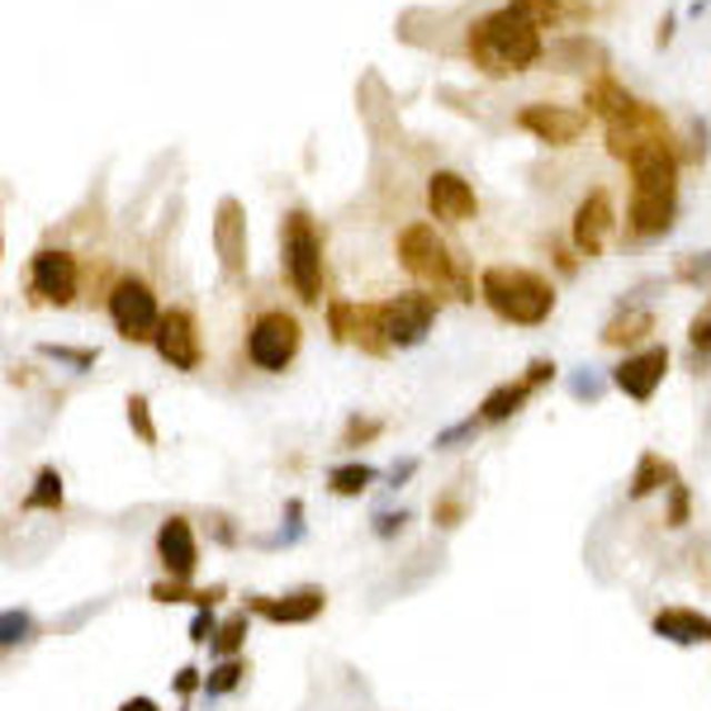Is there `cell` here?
I'll list each match as a JSON object with an SVG mask.
<instances>
[{
    "mask_svg": "<svg viewBox=\"0 0 711 711\" xmlns=\"http://www.w3.org/2000/svg\"><path fill=\"white\" fill-rule=\"evenodd\" d=\"M631 167V238H660L673 228L679 213V157L669 142H645L627 157Z\"/></svg>",
    "mask_w": 711,
    "mask_h": 711,
    "instance_id": "6da1fadb",
    "label": "cell"
},
{
    "mask_svg": "<svg viewBox=\"0 0 711 711\" xmlns=\"http://www.w3.org/2000/svg\"><path fill=\"white\" fill-rule=\"evenodd\" d=\"M394 247H399V266L422 284V290H432L437 299L451 294V299H460V304H470L474 299V280L465 271V261L455 257V247L441 238L427 219L408 223Z\"/></svg>",
    "mask_w": 711,
    "mask_h": 711,
    "instance_id": "7a4b0ae2",
    "label": "cell"
},
{
    "mask_svg": "<svg viewBox=\"0 0 711 711\" xmlns=\"http://www.w3.org/2000/svg\"><path fill=\"white\" fill-rule=\"evenodd\" d=\"M470 62L479 71H489V77H518V71L537 67L541 62V29L527 24L522 14H512L508 6L484 14V20L470 24Z\"/></svg>",
    "mask_w": 711,
    "mask_h": 711,
    "instance_id": "3957f363",
    "label": "cell"
},
{
    "mask_svg": "<svg viewBox=\"0 0 711 711\" xmlns=\"http://www.w3.org/2000/svg\"><path fill=\"white\" fill-rule=\"evenodd\" d=\"M479 299L512 328H541L555 313V284L531 266H484Z\"/></svg>",
    "mask_w": 711,
    "mask_h": 711,
    "instance_id": "277c9868",
    "label": "cell"
},
{
    "mask_svg": "<svg viewBox=\"0 0 711 711\" xmlns=\"http://www.w3.org/2000/svg\"><path fill=\"white\" fill-rule=\"evenodd\" d=\"M280 271L299 304L323 299V233H318V219L304 204H294L280 219Z\"/></svg>",
    "mask_w": 711,
    "mask_h": 711,
    "instance_id": "5b68a950",
    "label": "cell"
},
{
    "mask_svg": "<svg viewBox=\"0 0 711 711\" xmlns=\"http://www.w3.org/2000/svg\"><path fill=\"white\" fill-rule=\"evenodd\" d=\"M299 347H304V323H299L294 309L284 304H266L252 313V323L242 332V356L247 365L261 370V375H284L299 361Z\"/></svg>",
    "mask_w": 711,
    "mask_h": 711,
    "instance_id": "8992f818",
    "label": "cell"
},
{
    "mask_svg": "<svg viewBox=\"0 0 711 711\" xmlns=\"http://www.w3.org/2000/svg\"><path fill=\"white\" fill-rule=\"evenodd\" d=\"M104 313H110L114 332L123 342H152L157 328H162V304H157V290L142 276H119L110 284V294H104Z\"/></svg>",
    "mask_w": 711,
    "mask_h": 711,
    "instance_id": "52a82bcc",
    "label": "cell"
},
{
    "mask_svg": "<svg viewBox=\"0 0 711 711\" xmlns=\"http://www.w3.org/2000/svg\"><path fill=\"white\" fill-rule=\"evenodd\" d=\"M380 313V332H384V342L389 351H408V347H422L427 342V332H432L437 323V313H441V299L432 290H403V294H389L375 304Z\"/></svg>",
    "mask_w": 711,
    "mask_h": 711,
    "instance_id": "ba28073f",
    "label": "cell"
},
{
    "mask_svg": "<svg viewBox=\"0 0 711 711\" xmlns=\"http://www.w3.org/2000/svg\"><path fill=\"white\" fill-rule=\"evenodd\" d=\"M29 304H48V309H67L81 294V261L62 252V247H39L29 257V280H24Z\"/></svg>",
    "mask_w": 711,
    "mask_h": 711,
    "instance_id": "9c48e42d",
    "label": "cell"
},
{
    "mask_svg": "<svg viewBox=\"0 0 711 711\" xmlns=\"http://www.w3.org/2000/svg\"><path fill=\"white\" fill-rule=\"evenodd\" d=\"M664 375H669V347L650 342V347H640V351H627L612 365V389H617V394H627L631 403H650L654 394H660Z\"/></svg>",
    "mask_w": 711,
    "mask_h": 711,
    "instance_id": "30bf717a",
    "label": "cell"
},
{
    "mask_svg": "<svg viewBox=\"0 0 711 711\" xmlns=\"http://www.w3.org/2000/svg\"><path fill=\"white\" fill-rule=\"evenodd\" d=\"M152 347H157V356H162L171 370H181V375L200 370L204 365L200 318H194L190 309H167L162 313V328H157V337H152Z\"/></svg>",
    "mask_w": 711,
    "mask_h": 711,
    "instance_id": "8fae6325",
    "label": "cell"
},
{
    "mask_svg": "<svg viewBox=\"0 0 711 711\" xmlns=\"http://www.w3.org/2000/svg\"><path fill=\"white\" fill-rule=\"evenodd\" d=\"M612 233H617V204H612V190H608V186H598V190H589V194L579 200L574 223H569V238H574L579 257H589V261H593V257L608 252Z\"/></svg>",
    "mask_w": 711,
    "mask_h": 711,
    "instance_id": "7c38bea8",
    "label": "cell"
},
{
    "mask_svg": "<svg viewBox=\"0 0 711 711\" xmlns=\"http://www.w3.org/2000/svg\"><path fill=\"white\" fill-rule=\"evenodd\" d=\"M152 550H157V560H162L167 579H176V583H190L194 569H200V537H194L186 512H167L157 537H152Z\"/></svg>",
    "mask_w": 711,
    "mask_h": 711,
    "instance_id": "4fadbf2b",
    "label": "cell"
},
{
    "mask_svg": "<svg viewBox=\"0 0 711 711\" xmlns=\"http://www.w3.org/2000/svg\"><path fill=\"white\" fill-rule=\"evenodd\" d=\"M518 129H527L531 138L550 142V148H574V142L589 133V114L583 110H569V104H527V110L518 114Z\"/></svg>",
    "mask_w": 711,
    "mask_h": 711,
    "instance_id": "5bb4252c",
    "label": "cell"
},
{
    "mask_svg": "<svg viewBox=\"0 0 711 711\" xmlns=\"http://www.w3.org/2000/svg\"><path fill=\"white\" fill-rule=\"evenodd\" d=\"M213 252H219L228 280H247V213L233 194H223L219 213H213Z\"/></svg>",
    "mask_w": 711,
    "mask_h": 711,
    "instance_id": "9a60e30c",
    "label": "cell"
},
{
    "mask_svg": "<svg viewBox=\"0 0 711 711\" xmlns=\"http://www.w3.org/2000/svg\"><path fill=\"white\" fill-rule=\"evenodd\" d=\"M328 328L337 342H356L361 351L370 356H384L389 342H384V332H380V313L375 304H351V299H332L328 304Z\"/></svg>",
    "mask_w": 711,
    "mask_h": 711,
    "instance_id": "2e32d148",
    "label": "cell"
},
{
    "mask_svg": "<svg viewBox=\"0 0 711 711\" xmlns=\"http://www.w3.org/2000/svg\"><path fill=\"white\" fill-rule=\"evenodd\" d=\"M427 209L441 223H470L479 213V194L460 171H432L427 176Z\"/></svg>",
    "mask_w": 711,
    "mask_h": 711,
    "instance_id": "e0dca14e",
    "label": "cell"
},
{
    "mask_svg": "<svg viewBox=\"0 0 711 711\" xmlns=\"http://www.w3.org/2000/svg\"><path fill=\"white\" fill-rule=\"evenodd\" d=\"M328 608V593L323 589H294V593H280V598H252L247 602V612L261 617V621H271V627H304V621L313 617H323Z\"/></svg>",
    "mask_w": 711,
    "mask_h": 711,
    "instance_id": "ac0fdd59",
    "label": "cell"
},
{
    "mask_svg": "<svg viewBox=\"0 0 711 711\" xmlns=\"http://www.w3.org/2000/svg\"><path fill=\"white\" fill-rule=\"evenodd\" d=\"M650 631L669 645H711V617L692 608H660L650 617Z\"/></svg>",
    "mask_w": 711,
    "mask_h": 711,
    "instance_id": "d6986e66",
    "label": "cell"
},
{
    "mask_svg": "<svg viewBox=\"0 0 711 711\" xmlns=\"http://www.w3.org/2000/svg\"><path fill=\"white\" fill-rule=\"evenodd\" d=\"M537 394L527 380H508V384H493L489 394H484V403H479V422L484 427H498V422H508V418H518L522 408H527V399Z\"/></svg>",
    "mask_w": 711,
    "mask_h": 711,
    "instance_id": "ffe728a7",
    "label": "cell"
},
{
    "mask_svg": "<svg viewBox=\"0 0 711 711\" xmlns=\"http://www.w3.org/2000/svg\"><path fill=\"white\" fill-rule=\"evenodd\" d=\"M673 479H679V470H673L660 451H645V455L635 460V474H631V489H627V498H631V503H640V498H650V493L669 489Z\"/></svg>",
    "mask_w": 711,
    "mask_h": 711,
    "instance_id": "44dd1931",
    "label": "cell"
},
{
    "mask_svg": "<svg viewBox=\"0 0 711 711\" xmlns=\"http://www.w3.org/2000/svg\"><path fill=\"white\" fill-rule=\"evenodd\" d=\"M583 104H589V114H598L602 123H612V119H621L635 104V96L621 86L617 77H598L593 86H589V96H583Z\"/></svg>",
    "mask_w": 711,
    "mask_h": 711,
    "instance_id": "7402d4cb",
    "label": "cell"
},
{
    "mask_svg": "<svg viewBox=\"0 0 711 711\" xmlns=\"http://www.w3.org/2000/svg\"><path fill=\"white\" fill-rule=\"evenodd\" d=\"M654 332V313L645 309H627V313H617L608 328H602V347H635V342H645V337Z\"/></svg>",
    "mask_w": 711,
    "mask_h": 711,
    "instance_id": "603a6c76",
    "label": "cell"
},
{
    "mask_svg": "<svg viewBox=\"0 0 711 711\" xmlns=\"http://www.w3.org/2000/svg\"><path fill=\"white\" fill-rule=\"evenodd\" d=\"M24 512H62V470L58 465H43L33 474V489L24 493Z\"/></svg>",
    "mask_w": 711,
    "mask_h": 711,
    "instance_id": "cb8c5ba5",
    "label": "cell"
},
{
    "mask_svg": "<svg viewBox=\"0 0 711 711\" xmlns=\"http://www.w3.org/2000/svg\"><path fill=\"white\" fill-rule=\"evenodd\" d=\"M375 465H361V460H351V465H337V470H328V489L337 493V498H361L370 484H375Z\"/></svg>",
    "mask_w": 711,
    "mask_h": 711,
    "instance_id": "d4e9b609",
    "label": "cell"
},
{
    "mask_svg": "<svg viewBox=\"0 0 711 711\" xmlns=\"http://www.w3.org/2000/svg\"><path fill=\"white\" fill-rule=\"evenodd\" d=\"M252 612H233L219 627V635H213V645H209V654H213V664L219 660H238L242 654V645H247V627H252V621H247Z\"/></svg>",
    "mask_w": 711,
    "mask_h": 711,
    "instance_id": "484cf974",
    "label": "cell"
},
{
    "mask_svg": "<svg viewBox=\"0 0 711 711\" xmlns=\"http://www.w3.org/2000/svg\"><path fill=\"white\" fill-rule=\"evenodd\" d=\"M247 673H252V669H247L242 654H238V660H219V664L204 673V688H200V692H204V698H228V692L242 688Z\"/></svg>",
    "mask_w": 711,
    "mask_h": 711,
    "instance_id": "4316f807",
    "label": "cell"
},
{
    "mask_svg": "<svg viewBox=\"0 0 711 711\" xmlns=\"http://www.w3.org/2000/svg\"><path fill=\"white\" fill-rule=\"evenodd\" d=\"M152 602H194V608H213L223 598V589H190V583H176V579H157L152 583Z\"/></svg>",
    "mask_w": 711,
    "mask_h": 711,
    "instance_id": "83f0119b",
    "label": "cell"
},
{
    "mask_svg": "<svg viewBox=\"0 0 711 711\" xmlns=\"http://www.w3.org/2000/svg\"><path fill=\"white\" fill-rule=\"evenodd\" d=\"M508 10L512 14H522L527 24H537V29H555L564 14H569V6L564 0H508Z\"/></svg>",
    "mask_w": 711,
    "mask_h": 711,
    "instance_id": "f1b7e54d",
    "label": "cell"
},
{
    "mask_svg": "<svg viewBox=\"0 0 711 711\" xmlns=\"http://www.w3.org/2000/svg\"><path fill=\"white\" fill-rule=\"evenodd\" d=\"M123 413H129V427L138 432L142 447H157V422H152V403L142 394H129V403H123Z\"/></svg>",
    "mask_w": 711,
    "mask_h": 711,
    "instance_id": "f546056e",
    "label": "cell"
},
{
    "mask_svg": "<svg viewBox=\"0 0 711 711\" xmlns=\"http://www.w3.org/2000/svg\"><path fill=\"white\" fill-rule=\"evenodd\" d=\"M380 432H384V418H361V413H356V418L342 427V441H337V447L356 451V447H365V441H375Z\"/></svg>",
    "mask_w": 711,
    "mask_h": 711,
    "instance_id": "4dcf8cb0",
    "label": "cell"
},
{
    "mask_svg": "<svg viewBox=\"0 0 711 711\" xmlns=\"http://www.w3.org/2000/svg\"><path fill=\"white\" fill-rule=\"evenodd\" d=\"M664 493H669L664 527H669V531H683V527H688V518H692V493H688V484H683V479H673V484H669Z\"/></svg>",
    "mask_w": 711,
    "mask_h": 711,
    "instance_id": "1f68e13d",
    "label": "cell"
},
{
    "mask_svg": "<svg viewBox=\"0 0 711 711\" xmlns=\"http://www.w3.org/2000/svg\"><path fill=\"white\" fill-rule=\"evenodd\" d=\"M432 522L441 527V531H451V527H460L465 522V498H460V489H447L432 503Z\"/></svg>",
    "mask_w": 711,
    "mask_h": 711,
    "instance_id": "d6a6232c",
    "label": "cell"
},
{
    "mask_svg": "<svg viewBox=\"0 0 711 711\" xmlns=\"http://www.w3.org/2000/svg\"><path fill=\"white\" fill-rule=\"evenodd\" d=\"M39 351L52 356V361L71 365V370H91V365H96V351H86V347H52V342H43Z\"/></svg>",
    "mask_w": 711,
    "mask_h": 711,
    "instance_id": "836d02e7",
    "label": "cell"
},
{
    "mask_svg": "<svg viewBox=\"0 0 711 711\" xmlns=\"http://www.w3.org/2000/svg\"><path fill=\"white\" fill-rule=\"evenodd\" d=\"M688 347L698 356H711V299L702 304V313L688 323Z\"/></svg>",
    "mask_w": 711,
    "mask_h": 711,
    "instance_id": "e575fe53",
    "label": "cell"
},
{
    "mask_svg": "<svg viewBox=\"0 0 711 711\" xmlns=\"http://www.w3.org/2000/svg\"><path fill=\"white\" fill-rule=\"evenodd\" d=\"M219 627H223V621H213V608H200V612H194V621H190V640H194V645H213Z\"/></svg>",
    "mask_w": 711,
    "mask_h": 711,
    "instance_id": "d590c367",
    "label": "cell"
},
{
    "mask_svg": "<svg viewBox=\"0 0 711 711\" xmlns=\"http://www.w3.org/2000/svg\"><path fill=\"white\" fill-rule=\"evenodd\" d=\"M531 389H541V384H550V380H555V361H545V356H537V361H531L527 365V375H522Z\"/></svg>",
    "mask_w": 711,
    "mask_h": 711,
    "instance_id": "8d00e7d4",
    "label": "cell"
},
{
    "mask_svg": "<svg viewBox=\"0 0 711 711\" xmlns=\"http://www.w3.org/2000/svg\"><path fill=\"white\" fill-rule=\"evenodd\" d=\"M679 276H683V280H702V276H711V252H702V257H688V261H679Z\"/></svg>",
    "mask_w": 711,
    "mask_h": 711,
    "instance_id": "74e56055",
    "label": "cell"
},
{
    "mask_svg": "<svg viewBox=\"0 0 711 711\" xmlns=\"http://www.w3.org/2000/svg\"><path fill=\"white\" fill-rule=\"evenodd\" d=\"M33 627V621L24 612H6V645H14V640H24V631Z\"/></svg>",
    "mask_w": 711,
    "mask_h": 711,
    "instance_id": "f35d334b",
    "label": "cell"
},
{
    "mask_svg": "<svg viewBox=\"0 0 711 711\" xmlns=\"http://www.w3.org/2000/svg\"><path fill=\"white\" fill-rule=\"evenodd\" d=\"M408 522V512H380L375 518V537H394V531H403Z\"/></svg>",
    "mask_w": 711,
    "mask_h": 711,
    "instance_id": "ab89813d",
    "label": "cell"
},
{
    "mask_svg": "<svg viewBox=\"0 0 711 711\" xmlns=\"http://www.w3.org/2000/svg\"><path fill=\"white\" fill-rule=\"evenodd\" d=\"M194 688H204V679H200V669H194V664H186L181 673H176V692H181V698H190Z\"/></svg>",
    "mask_w": 711,
    "mask_h": 711,
    "instance_id": "60d3db41",
    "label": "cell"
},
{
    "mask_svg": "<svg viewBox=\"0 0 711 711\" xmlns=\"http://www.w3.org/2000/svg\"><path fill=\"white\" fill-rule=\"evenodd\" d=\"M119 711H162V707H157L152 698H123Z\"/></svg>",
    "mask_w": 711,
    "mask_h": 711,
    "instance_id": "b9f144b4",
    "label": "cell"
}]
</instances>
